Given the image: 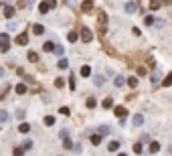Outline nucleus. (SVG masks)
<instances>
[{
  "mask_svg": "<svg viewBox=\"0 0 172 156\" xmlns=\"http://www.w3.org/2000/svg\"><path fill=\"white\" fill-rule=\"evenodd\" d=\"M101 105H103L105 109H110V107H114V99H112V97H105V99L101 101Z\"/></svg>",
  "mask_w": 172,
  "mask_h": 156,
  "instance_id": "nucleus-16",
  "label": "nucleus"
},
{
  "mask_svg": "<svg viewBox=\"0 0 172 156\" xmlns=\"http://www.w3.org/2000/svg\"><path fill=\"white\" fill-rule=\"evenodd\" d=\"M81 10H83V12H91V10H93V2H89V0H85V2L81 4Z\"/></svg>",
  "mask_w": 172,
  "mask_h": 156,
  "instance_id": "nucleus-9",
  "label": "nucleus"
},
{
  "mask_svg": "<svg viewBox=\"0 0 172 156\" xmlns=\"http://www.w3.org/2000/svg\"><path fill=\"white\" fill-rule=\"evenodd\" d=\"M170 83H172V75H166V77H164V81H162V85H164V87H168Z\"/></svg>",
  "mask_w": 172,
  "mask_h": 156,
  "instance_id": "nucleus-35",
  "label": "nucleus"
},
{
  "mask_svg": "<svg viewBox=\"0 0 172 156\" xmlns=\"http://www.w3.org/2000/svg\"><path fill=\"white\" fill-rule=\"evenodd\" d=\"M97 132H99L97 136H107V134H110V126H99Z\"/></svg>",
  "mask_w": 172,
  "mask_h": 156,
  "instance_id": "nucleus-19",
  "label": "nucleus"
},
{
  "mask_svg": "<svg viewBox=\"0 0 172 156\" xmlns=\"http://www.w3.org/2000/svg\"><path fill=\"white\" fill-rule=\"evenodd\" d=\"M97 31H99V33H105V31H107V14H105L103 10L97 12Z\"/></svg>",
  "mask_w": 172,
  "mask_h": 156,
  "instance_id": "nucleus-1",
  "label": "nucleus"
},
{
  "mask_svg": "<svg viewBox=\"0 0 172 156\" xmlns=\"http://www.w3.org/2000/svg\"><path fill=\"white\" fill-rule=\"evenodd\" d=\"M4 75V67H0V77H2Z\"/></svg>",
  "mask_w": 172,
  "mask_h": 156,
  "instance_id": "nucleus-43",
  "label": "nucleus"
},
{
  "mask_svg": "<svg viewBox=\"0 0 172 156\" xmlns=\"http://www.w3.org/2000/svg\"><path fill=\"white\" fill-rule=\"evenodd\" d=\"M59 111H61L63 116H69V114H71V109H69V107H65V105H63V107H61Z\"/></svg>",
  "mask_w": 172,
  "mask_h": 156,
  "instance_id": "nucleus-38",
  "label": "nucleus"
},
{
  "mask_svg": "<svg viewBox=\"0 0 172 156\" xmlns=\"http://www.w3.org/2000/svg\"><path fill=\"white\" fill-rule=\"evenodd\" d=\"M63 85H65V81H63L61 77H59V79H55V87H59V89H61Z\"/></svg>",
  "mask_w": 172,
  "mask_h": 156,
  "instance_id": "nucleus-40",
  "label": "nucleus"
},
{
  "mask_svg": "<svg viewBox=\"0 0 172 156\" xmlns=\"http://www.w3.org/2000/svg\"><path fill=\"white\" fill-rule=\"evenodd\" d=\"M45 124H47V126H53V124H55V118H53V116H47V118H45Z\"/></svg>",
  "mask_w": 172,
  "mask_h": 156,
  "instance_id": "nucleus-36",
  "label": "nucleus"
},
{
  "mask_svg": "<svg viewBox=\"0 0 172 156\" xmlns=\"http://www.w3.org/2000/svg\"><path fill=\"white\" fill-rule=\"evenodd\" d=\"M107 150H112V152H116V150H120V142H118V140H112L110 144H107Z\"/></svg>",
  "mask_w": 172,
  "mask_h": 156,
  "instance_id": "nucleus-14",
  "label": "nucleus"
},
{
  "mask_svg": "<svg viewBox=\"0 0 172 156\" xmlns=\"http://www.w3.org/2000/svg\"><path fill=\"white\" fill-rule=\"evenodd\" d=\"M132 124H134V126H138V128H140V126H142V124H144V116H142V114H136V116H134V118H132Z\"/></svg>",
  "mask_w": 172,
  "mask_h": 156,
  "instance_id": "nucleus-7",
  "label": "nucleus"
},
{
  "mask_svg": "<svg viewBox=\"0 0 172 156\" xmlns=\"http://www.w3.org/2000/svg\"><path fill=\"white\" fill-rule=\"evenodd\" d=\"M134 152H136V154H142V144H140V142L134 144Z\"/></svg>",
  "mask_w": 172,
  "mask_h": 156,
  "instance_id": "nucleus-41",
  "label": "nucleus"
},
{
  "mask_svg": "<svg viewBox=\"0 0 172 156\" xmlns=\"http://www.w3.org/2000/svg\"><path fill=\"white\" fill-rule=\"evenodd\" d=\"M0 51H2V53H8L10 51V37H8V33L0 35Z\"/></svg>",
  "mask_w": 172,
  "mask_h": 156,
  "instance_id": "nucleus-2",
  "label": "nucleus"
},
{
  "mask_svg": "<svg viewBox=\"0 0 172 156\" xmlns=\"http://www.w3.org/2000/svg\"><path fill=\"white\" fill-rule=\"evenodd\" d=\"M67 39H69V43H77L79 35H77V33H69V35H67Z\"/></svg>",
  "mask_w": 172,
  "mask_h": 156,
  "instance_id": "nucleus-27",
  "label": "nucleus"
},
{
  "mask_svg": "<svg viewBox=\"0 0 172 156\" xmlns=\"http://www.w3.org/2000/svg\"><path fill=\"white\" fill-rule=\"evenodd\" d=\"M27 43H29V35L27 33H20L16 37V45H27Z\"/></svg>",
  "mask_w": 172,
  "mask_h": 156,
  "instance_id": "nucleus-6",
  "label": "nucleus"
},
{
  "mask_svg": "<svg viewBox=\"0 0 172 156\" xmlns=\"http://www.w3.org/2000/svg\"><path fill=\"white\" fill-rule=\"evenodd\" d=\"M93 83H95L97 87H101V85L105 83V79H103V75H95V77H93Z\"/></svg>",
  "mask_w": 172,
  "mask_h": 156,
  "instance_id": "nucleus-21",
  "label": "nucleus"
},
{
  "mask_svg": "<svg viewBox=\"0 0 172 156\" xmlns=\"http://www.w3.org/2000/svg\"><path fill=\"white\" fill-rule=\"evenodd\" d=\"M69 89L75 91V73H71V77H69Z\"/></svg>",
  "mask_w": 172,
  "mask_h": 156,
  "instance_id": "nucleus-32",
  "label": "nucleus"
},
{
  "mask_svg": "<svg viewBox=\"0 0 172 156\" xmlns=\"http://www.w3.org/2000/svg\"><path fill=\"white\" fill-rule=\"evenodd\" d=\"M99 142H101V136H97V134H93V136H91V144H93V146H97Z\"/></svg>",
  "mask_w": 172,
  "mask_h": 156,
  "instance_id": "nucleus-31",
  "label": "nucleus"
},
{
  "mask_svg": "<svg viewBox=\"0 0 172 156\" xmlns=\"http://www.w3.org/2000/svg\"><path fill=\"white\" fill-rule=\"evenodd\" d=\"M57 65H59V69H67V67H69V61L63 57V59H59V63H57Z\"/></svg>",
  "mask_w": 172,
  "mask_h": 156,
  "instance_id": "nucleus-22",
  "label": "nucleus"
},
{
  "mask_svg": "<svg viewBox=\"0 0 172 156\" xmlns=\"http://www.w3.org/2000/svg\"><path fill=\"white\" fill-rule=\"evenodd\" d=\"M160 150V142H152V144H150V152H152V154H156Z\"/></svg>",
  "mask_w": 172,
  "mask_h": 156,
  "instance_id": "nucleus-24",
  "label": "nucleus"
},
{
  "mask_svg": "<svg viewBox=\"0 0 172 156\" xmlns=\"http://www.w3.org/2000/svg\"><path fill=\"white\" fill-rule=\"evenodd\" d=\"M29 61H31V63H37V61H39V55H37L35 51H31V53H29Z\"/></svg>",
  "mask_w": 172,
  "mask_h": 156,
  "instance_id": "nucleus-28",
  "label": "nucleus"
},
{
  "mask_svg": "<svg viewBox=\"0 0 172 156\" xmlns=\"http://www.w3.org/2000/svg\"><path fill=\"white\" fill-rule=\"evenodd\" d=\"M85 105H87L89 109H93V107L97 105V99H95V97H87V101H85Z\"/></svg>",
  "mask_w": 172,
  "mask_h": 156,
  "instance_id": "nucleus-20",
  "label": "nucleus"
},
{
  "mask_svg": "<svg viewBox=\"0 0 172 156\" xmlns=\"http://www.w3.org/2000/svg\"><path fill=\"white\" fill-rule=\"evenodd\" d=\"M114 114H116L120 120H126V116H128V109H126L124 105H116V107H114Z\"/></svg>",
  "mask_w": 172,
  "mask_h": 156,
  "instance_id": "nucleus-4",
  "label": "nucleus"
},
{
  "mask_svg": "<svg viewBox=\"0 0 172 156\" xmlns=\"http://www.w3.org/2000/svg\"><path fill=\"white\" fill-rule=\"evenodd\" d=\"M124 83H126L124 75H116V79H114V85H116V87H124Z\"/></svg>",
  "mask_w": 172,
  "mask_h": 156,
  "instance_id": "nucleus-12",
  "label": "nucleus"
},
{
  "mask_svg": "<svg viewBox=\"0 0 172 156\" xmlns=\"http://www.w3.org/2000/svg\"><path fill=\"white\" fill-rule=\"evenodd\" d=\"M33 33L35 35H43V33H45V27H43V25H33Z\"/></svg>",
  "mask_w": 172,
  "mask_h": 156,
  "instance_id": "nucleus-18",
  "label": "nucleus"
},
{
  "mask_svg": "<svg viewBox=\"0 0 172 156\" xmlns=\"http://www.w3.org/2000/svg\"><path fill=\"white\" fill-rule=\"evenodd\" d=\"M144 25H146V27L154 25V16H146V18H144Z\"/></svg>",
  "mask_w": 172,
  "mask_h": 156,
  "instance_id": "nucleus-33",
  "label": "nucleus"
},
{
  "mask_svg": "<svg viewBox=\"0 0 172 156\" xmlns=\"http://www.w3.org/2000/svg\"><path fill=\"white\" fill-rule=\"evenodd\" d=\"M118 156H128V154H124V152H122V154H118Z\"/></svg>",
  "mask_w": 172,
  "mask_h": 156,
  "instance_id": "nucleus-44",
  "label": "nucleus"
},
{
  "mask_svg": "<svg viewBox=\"0 0 172 156\" xmlns=\"http://www.w3.org/2000/svg\"><path fill=\"white\" fill-rule=\"evenodd\" d=\"M14 89H16V93H20V95H23V93H27V83H18Z\"/></svg>",
  "mask_w": 172,
  "mask_h": 156,
  "instance_id": "nucleus-17",
  "label": "nucleus"
},
{
  "mask_svg": "<svg viewBox=\"0 0 172 156\" xmlns=\"http://www.w3.org/2000/svg\"><path fill=\"white\" fill-rule=\"evenodd\" d=\"M53 49H55V43H45V45H43V51H45V53H53Z\"/></svg>",
  "mask_w": 172,
  "mask_h": 156,
  "instance_id": "nucleus-15",
  "label": "nucleus"
},
{
  "mask_svg": "<svg viewBox=\"0 0 172 156\" xmlns=\"http://www.w3.org/2000/svg\"><path fill=\"white\" fill-rule=\"evenodd\" d=\"M128 79V85H130V87H138V79L136 77H126Z\"/></svg>",
  "mask_w": 172,
  "mask_h": 156,
  "instance_id": "nucleus-26",
  "label": "nucleus"
},
{
  "mask_svg": "<svg viewBox=\"0 0 172 156\" xmlns=\"http://www.w3.org/2000/svg\"><path fill=\"white\" fill-rule=\"evenodd\" d=\"M162 6V2H150V8H152V10H158Z\"/></svg>",
  "mask_w": 172,
  "mask_h": 156,
  "instance_id": "nucleus-39",
  "label": "nucleus"
},
{
  "mask_svg": "<svg viewBox=\"0 0 172 156\" xmlns=\"http://www.w3.org/2000/svg\"><path fill=\"white\" fill-rule=\"evenodd\" d=\"M10 120V116H8V111H4V109H0V122H8Z\"/></svg>",
  "mask_w": 172,
  "mask_h": 156,
  "instance_id": "nucleus-25",
  "label": "nucleus"
},
{
  "mask_svg": "<svg viewBox=\"0 0 172 156\" xmlns=\"http://www.w3.org/2000/svg\"><path fill=\"white\" fill-rule=\"evenodd\" d=\"M12 154H14V156H23V154H25V150H23V148H14V150H12Z\"/></svg>",
  "mask_w": 172,
  "mask_h": 156,
  "instance_id": "nucleus-37",
  "label": "nucleus"
},
{
  "mask_svg": "<svg viewBox=\"0 0 172 156\" xmlns=\"http://www.w3.org/2000/svg\"><path fill=\"white\" fill-rule=\"evenodd\" d=\"M81 41H83V43H91V41H93V33H91V29H87V27L81 29Z\"/></svg>",
  "mask_w": 172,
  "mask_h": 156,
  "instance_id": "nucleus-3",
  "label": "nucleus"
},
{
  "mask_svg": "<svg viewBox=\"0 0 172 156\" xmlns=\"http://www.w3.org/2000/svg\"><path fill=\"white\" fill-rule=\"evenodd\" d=\"M150 81H152V83H158V81H160V71H158V69L150 75Z\"/></svg>",
  "mask_w": 172,
  "mask_h": 156,
  "instance_id": "nucleus-23",
  "label": "nucleus"
},
{
  "mask_svg": "<svg viewBox=\"0 0 172 156\" xmlns=\"http://www.w3.org/2000/svg\"><path fill=\"white\" fill-rule=\"evenodd\" d=\"M138 6H140L138 2H126V12H128V14H134V12L138 10Z\"/></svg>",
  "mask_w": 172,
  "mask_h": 156,
  "instance_id": "nucleus-5",
  "label": "nucleus"
},
{
  "mask_svg": "<svg viewBox=\"0 0 172 156\" xmlns=\"http://www.w3.org/2000/svg\"><path fill=\"white\" fill-rule=\"evenodd\" d=\"M51 10V2H41L39 4V12L41 14H45V12H49Z\"/></svg>",
  "mask_w": 172,
  "mask_h": 156,
  "instance_id": "nucleus-8",
  "label": "nucleus"
},
{
  "mask_svg": "<svg viewBox=\"0 0 172 156\" xmlns=\"http://www.w3.org/2000/svg\"><path fill=\"white\" fill-rule=\"evenodd\" d=\"M4 16L10 20V18L14 16V6H4Z\"/></svg>",
  "mask_w": 172,
  "mask_h": 156,
  "instance_id": "nucleus-11",
  "label": "nucleus"
},
{
  "mask_svg": "<svg viewBox=\"0 0 172 156\" xmlns=\"http://www.w3.org/2000/svg\"><path fill=\"white\" fill-rule=\"evenodd\" d=\"M53 53H55V55H63V53H65V49H63L61 45H55V49H53Z\"/></svg>",
  "mask_w": 172,
  "mask_h": 156,
  "instance_id": "nucleus-29",
  "label": "nucleus"
},
{
  "mask_svg": "<svg viewBox=\"0 0 172 156\" xmlns=\"http://www.w3.org/2000/svg\"><path fill=\"white\" fill-rule=\"evenodd\" d=\"M138 75H146V67H138Z\"/></svg>",
  "mask_w": 172,
  "mask_h": 156,
  "instance_id": "nucleus-42",
  "label": "nucleus"
},
{
  "mask_svg": "<svg viewBox=\"0 0 172 156\" xmlns=\"http://www.w3.org/2000/svg\"><path fill=\"white\" fill-rule=\"evenodd\" d=\"M79 73H81V77H89V75H91V67H89V65H83Z\"/></svg>",
  "mask_w": 172,
  "mask_h": 156,
  "instance_id": "nucleus-10",
  "label": "nucleus"
},
{
  "mask_svg": "<svg viewBox=\"0 0 172 156\" xmlns=\"http://www.w3.org/2000/svg\"><path fill=\"white\" fill-rule=\"evenodd\" d=\"M18 132H20V134H27V132H31V124H27V122H23V124L18 126Z\"/></svg>",
  "mask_w": 172,
  "mask_h": 156,
  "instance_id": "nucleus-13",
  "label": "nucleus"
},
{
  "mask_svg": "<svg viewBox=\"0 0 172 156\" xmlns=\"http://www.w3.org/2000/svg\"><path fill=\"white\" fill-rule=\"evenodd\" d=\"M63 146H65L67 150H71V148H73V142H71L69 138H63Z\"/></svg>",
  "mask_w": 172,
  "mask_h": 156,
  "instance_id": "nucleus-30",
  "label": "nucleus"
},
{
  "mask_svg": "<svg viewBox=\"0 0 172 156\" xmlns=\"http://www.w3.org/2000/svg\"><path fill=\"white\" fill-rule=\"evenodd\" d=\"M20 148H23V150H31V148H33V142L27 140V142H23V146H20Z\"/></svg>",
  "mask_w": 172,
  "mask_h": 156,
  "instance_id": "nucleus-34",
  "label": "nucleus"
}]
</instances>
